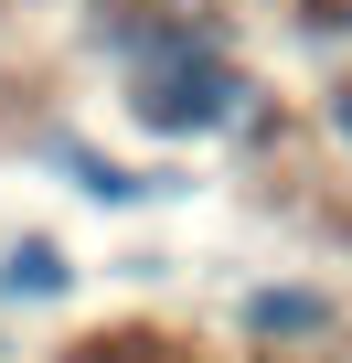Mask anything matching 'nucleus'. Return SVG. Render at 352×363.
Returning a JSON list of instances; mask_svg holds the SVG:
<instances>
[{
  "mask_svg": "<svg viewBox=\"0 0 352 363\" xmlns=\"http://www.w3.org/2000/svg\"><path fill=\"white\" fill-rule=\"evenodd\" d=\"M118 363H149V352H118Z\"/></svg>",
  "mask_w": 352,
  "mask_h": 363,
  "instance_id": "20e7f679",
  "label": "nucleus"
},
{
  "mask_svg": "<svg viewBox=\"0 0 352 363\" xmlns=\"http://www.w3.org/2000/svg\"><path fill=\"white\" fill-rule=\"evenodd\" d=\"M246 107V75L225 65V43L203 22H149L128 33V118L160 139H203Z\"/></svg>",
  "mask_w": 352,
  "mask_h": 363,
  "instance_id": "f257e3e1",
  "label": "nucleus"
},
{
  "mask_svg": "<svg viewBox=\"0 0 352 363\" xmlns=\"http://www.w3.org/2000/svg\"><path fill=\"white\" fill-rule=\"evenodd\" d=\"M0 289H33V299H54V289H64V257H54L43 235H33V246H11V267H0Z\"/></svg>",
  "mask_w": 352,
  "mask_h": 363,
  "instance_id": "7ed1b4c3",
  "label": "nucleus"
},
{
  "mask_svg": "<svg viewBox=\"0 0 352 363\" xmlns=\"http://www.w3.org/2000/svg\"><path fill=\"white\" fill-rule=\"evenodd\" d=\"M320 320H331L320 289H256L246 299V331H320Z\"/></svg>",
  "mask_w": 352,
  "mask_h": 363,
  "instance_id": "f03ea898",
  "label": "nucleus"
}]
</instances>
